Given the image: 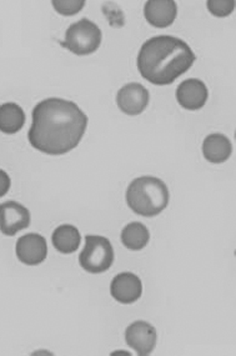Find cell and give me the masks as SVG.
Listing matches in <instances>:
<instances>
[{
	"instance_id": "cell-12",
	"label": "cell",
	"mask_w": 236,
	"mask_h": 356,
	"mask_svg": "<svg viewBox=\"0 0 236 356\" xmlns=\"http://www.w3.org/2000/svg\"><path fill=\"white\" fill-rule=\"evenodd\" d=\"M144 15L146 22L155 28H168L178 15V6L173 0H150L145 3Z\"/></svg>"
},
{
	"instance_id": "cell-19",
	"label": "cell",
	"mask_w": 236,
	"mask_h": 356,
	"mask_svg": "<svg viewBox=\"0 0 236 356\" xmlns=\"http://www.w3.org/2000/svg\"><path fill=\"white\" fill-rule=\"evenodd\" d=\"M10 178L4 170L0 169V197L6 195V193L10 189Z\"/></svg>"
},
{
	"instance_id": "cell-3",
	"label": "cell",
	"mask_w": 236,
	"mask_h": 356,
	"mask_svg": "<svg viewBox=\"0 0 236 356\" xmlns=\"http://www.w3.org/2000/svg\"><path fill=\"white\" fill-rule=\"evenodd\" d=\"M169 189L160 179L142 177L134 179L126 191V203L135 214L153 218L168 207Z\"/></svg>"
},
{
	"instance_id": "cell-14",
	"label": "cell",
	"mask_w": 236,
	"mask_h": 356,
	"mask_svg": "<svg viewBox=\"0 0 236 356\" xmlns=\"http://www.w3.org/2000/svg\"><path fill=\"white\" fill-rule=\"evenodd\" d=\"M51 241L58 252L71 254L76 252L81 246V232L74 225L64 224L54 230Z\"/></svg>"
},
{
	"instance_id": "cell-5",
	"label": "cell",
	"mask_w": 236,
	"mask_h": 356,
	"mask_svg": "<svg viewBox=\"0 0 236 356\" xmlns=\"http://www.w3.org/2000/svg\"><path fill=\"white\" fill-rule=\"evenodd\" d=\"M114 263V249L110 240L100 235H87L85 246L81 250L79 264L90 274L109 270Z\"/></svg>"
},
{
	"instance_id": "cell-8",
	"label": "cell",
	"mask_w": 236,
	"mask_h": 356,
	"mask_svg": "<svg viewBox=\"0 0 236 356\" xmlns=\"http://www.w3.org/2000/svg\"><path fill=\"white\" fill-rule=\"evenodd\" d=\"M149 100L148 89L139 83H129L123 86L117 97L119 109L131 117L142 114L149 104Z\"/></svg>"
},
{
	"instance_id": "cell-2",
	"label": "cell",
	"mask_w": 236,
	"mask_h": 356,
	"mask_svg": "<svg viewBox=\"0 0 236 356\" xmlns=\"http://www.w3.org/2000/svg\"><path fill=\"white\" fill-rule=\"evenodd\" d=\"M196 56L179 38L159 35L146 40L137 56V69L154 86H169L193 67Z\"/></svg>"
},
{
	"instance_id": "cell-1",
	"label": "cell",
	"mask_w": 236,
	"mask_h": 356,
	"mask_svg": "<svg viewBox=\"0 0 236 356\" xmlns=\"http://www.w3.org/2000/svg\"><path fill=\"white\" fill-rule=\"evenodd\" d=\"M87 127V117L78 104L65 99H45L33 109L28 138L39 152L62 155L79 145Z\"/></svg>"
},
{
	"instance_id": "cell-9",
	"label": "cell",
	"mask_w": 236,
	"mask_h": 356,
	"mask_svg": "<svg viewBox=\"0 0 236 356\" xmlns=\"http://www.w3.org/2000/svg\"><path fill=\"white\" fill-rule=\"evenodd\" d=\"M15 252L19 260L25 265L42 264L48 255V244L39 234H26L17 241Z\"/></svg>"
},
{
	"instance_id": "cell-15",
	"label": "cell",
	"mask_w": 236,
	"mask_h": 356,
	"mask_svg": "<svg viewBox=\"0 0 236 356\" xmlns=\"http://www.w3.org/2000/svg\"><path fill=\"white\" fill-rule=\"evenodd\" d=\"M25 113L15 103L0 105V131L15 134L24 127Z\"/></svg>"
},
{
	"instance_id": "cell-6",
	"label": "cell",
	"mask_w": 236,
	"mask_h": 356,
	"mask_svg": "<svg viewBox=\"0 0 236 356\" xmlns=\"http://www.w3.org/2000/svg\"><path fill=\"white\" fill-rule=\"evenodd\" d=\"M156 334L155 327L148 321L139 320L128 326L125 330L126 344L134 349L137 355L146 356L155 349Z\"/></svg>"
},
{
	"instance_id": "cell-17",
	"label": "cell",
	"mask_w": 236,
	"mask_h": 356,
	"mask_svg": "<svg viewBox=\"0 0 236 356\" xmlns=\"http://www.w3.org/2000/svg\"><path fill=\"white\" fill-rule=\"evenodd\" d=\"M56 13L64 17H71L81 12L85 6L84 0H60V1H53L51 3Z\"/></svg>"
},
{
	"instance_id": "cell-16",
	"label": "cell",
	"mask_w": 236,
	"mask_h": 356,
	"mask_svg": "<svg viewBox=\"0 0 236 356\" xmlns=\"http://www.w3.org/2000/svg\"><path fill=\"white\" fill-rule=\"evenodd\" d=\"M150 233L148 227L139 221L128 224L121 232V243L133 252H139L148 245Z\"/></svg>"
},
{
	"instance_id": "cell-4",
	"label": "cell",
	"mask_w": 236,
	"mask_h": 356,
	"mask_svg": "<svg viewBox=\"0 0 236 356\" xmlns=\"http://www.w3.org/2000/svg\"><path fill=\"white\" fill-rule=\"evenodd\" d=\"M101 37L103 34L99 26L84 18L69 26L65 39L60 44L75 56H89L99 49Z\"/></svg>"
},
{
	"instance_id": "cell-18",
	"label": "cell",
	"mask_w": 236,
	"mask_h": 356,
	"mask_svg": "<svg viewBox=\"0 0 236 356\" xmlns=\"http://www.w3.org/2000/svg\"><path fill=\"white\" fill-rule=\"evenodd\" d=\"M209 12L218 18H225L234 12L235 1L234 0H210L208 1Z\"/></svg>"
},
{
	"instance_id": "cell-11",
	"label": "cell",
	"mask_w": 236,
	"mask_h": 356,
	"mask_svg": "<svg viewBox=\"0 0 236 356\" xmlns=\"http://www.w3.org/2000/svg\"><path fill=\"white\" fill-rule=\"evenodd\" d=\"M209 92L200 79L184 80L176 89L178 103L187 111H200L206 104Z\"/></svg>"
},
{
	"instance_id": "cell-10",
	"label": "cell",
	"mask_w": 236,
	"mask_h": 356,
	"mask_svg": "<svg viewBox=\"0 0 236 356\" xmlns=\"http://www.w3.org/2000/svg\"><path fill=\"white\" fill-rule=\"evenodd\" d=\"M110 293L120 304H133L143 294L142 280L133 273H121L112 279Z\"/></svg>"
},
{
	"instance_id": "cell-13",
	"label": "cell",
	"mask_w": 236,
	"mask_h": 356,
	"mask_svg": "<svg viewBox=\"0 0 236 356\" xmlns=\"http://www.w3.org/2000/svg\"><path fill=\"white\" fill-rule=\"evenodd\" d=\"M203 154L205 159L214 164L225 163L226 160L230 159L233 154V145L230 139L224 134H210L206 136L205 140L203 143Z\"/></svg>"
},
{
	"instance_id": "cell-7",
	"label": "cell",
	"mask_w": 236,
	"mask_h": 356,
	"mask_svg": "<svg viewBox=\"0 0 236 356\" xmlns=\"http://www.w3.org/2000/svg\"><path fill=\"white\" fill-rule=\"evenodd\" d=\"M31 225V213L17 202L0 204V232L6 236H14Z\"/></svg>"
}]
</instances>
